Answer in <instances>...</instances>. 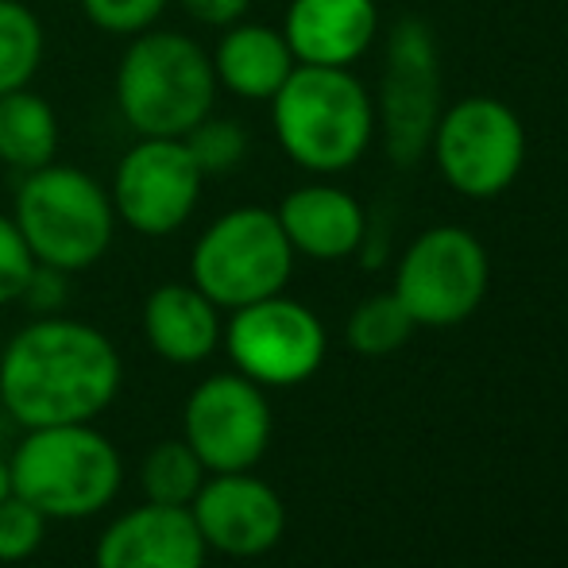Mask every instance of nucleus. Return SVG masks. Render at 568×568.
<instances>
[{
    "label": "nucleus",
    "instance_id": "obj_24",
    "mask_svg": "<svg viewBox=\"0 0 568 568\" xmlns=\"http://www.w3.org/2000/svg\"><path fill=\"white\" fill-rule=\"evenodd\" d=\"M43 538H47V518L28 499L8 491L0 499V565H20L28 557H36Z\"/></svg>",
    "mask_w": 568,
    "mask_h": 568
},
{
    "label": "nucleus",
    "instance_id": "obj_5",
    "mask_svg": "<svg viewBox=\"0 0 568 568\" xmlns=\"http://www.w3.org/2000/svg\"><path fill=\"white\" fill-rule=\"evenodd\" d=\"M12 221L20 225L36 263L54 271H90L105 260L116 236V210L109 186L70 163H47L23 174Z\"/></svg>",
    "mask_w": 568,
    "mask_h": 568
},
{
    "label": "nucleus",
    "instance_id": "obj_12",
    "mask_svg": "<svg viewBox=\"0 0 568 568\" xmlns=\"http://www.w3.org/2000/svg\"><path fill=\"white\" fill-rule=\"evenodd\" d=\"M182 442L205 471H252L271 445V406L260 383L240 372L202 379L182 410Z\"/></svg>",
    "mask_w": 568,
    "mask_h": 568
},
{
    "label": "nucleus",
    "instance_id": "obj_9",
    "mask_svg": "<svg viewBox=\"0 0 568 568\" xmlns=\"http://www.w3.org/2000/svg\"><path fill=\"white\" fill-rule=\"evenodd\" d=\"M491 263L468 229L437 225L406 247L395 275V298L406 306L414 325L445 329L468 322L487 298Z\"/></svg>",
    "mask_w": 568,
    "mask_h": 568
},
{
    "label": "nucleus",
    "instance_id": "obj_26",
    "mask_svg": "<svg viewBox=\"0 0 568 568\" xmlns=\"http://www.w3.org/2000/svg\"><path fill=\"white\" fill-rule=\"evenodd\" d=\"M31 271H36V255H31L28 240L12 221V213L0 210V306L20 302Z\"/></svg>",
    "mask_w": 568,
    "mask_h": 568
},
{
    "label": "nucleus",
    "instance_id": "obj_8",
    "mask_svg": "<svg viewBox=\"0 0 568 568\" xmlns=\"http://www.w3.org/2000/svg\"><path fill=\"white\" fill-rule=\"evenodd\" d=\"M442 120V62L426 20H398L387 36L383 82L375 98V132H383L395 166H414L429 151Z\"/></svg>",
    "mask_w": 568,
    "mask_h": 568
},
{
    "label": "nucleus",
    "instance_id": "obj_4",
    "mask_svg": "<svg viewBox=\"0 0 568 568\" xmlns=\"http://www.w3.org/2000/svg\"><path fill=\"white\" fill-rule=\"evenodd\" d=\"M12 491L51 523H82L116 499L124 464L116 445L90 422L23 429L8 456Z\"/></svg>",
    "mask_w": 568,
    "mask_h": 568
},
{
    "label": "nucleus",
    "instance_id": "obj_22",
    "mask_svg": "<svg viewBox=\"0 0 568 568\" xmlns=\"http://www.w3.org/2000/svg\"><path fill=\"white\" fill-rule=\"evenodd\" d=\"M410 333H414V317L406 314V306L395 298V291H390V294H375V298L359 302V306L352 310L344 337H348V344L359 356H390V352L410 341Z\"/></svg>",
    "mask_w": 568,
    "mask_h": 568
},
{
    "label": "nucleus",
    "instance_id": "obj_16",
    "mask_svg": "<svg viewBox=\"0 0 568 568\" xmlns=\"http://www.w3.org/2000/svg\"><path fill=\"white\" fill-rule=\"evenodd\" d=\"M275 217L291 240L294 255H306L317 263L348 260L364 244L367 232L364 205L333 182H306V186L291 190L278 202Z\"/></svg>",
    "mask_w": 568,
    "mask_h": 568
},
{
    "label": "nucleus",
    "instance_id": "obj_29",
    "mask_svg": "<svg viewBox=\"0 0 568 568\" xmlns=\"http://www.w3.org/2000/svg\"><path fill=\"white\" fill-rule=\"evenodd\" d=\"M8 491H12V476H8V460L0 456V499H4Z\"/></svg>",
    "mask_w": 568,
    "mask_h": 568
},
{
    "label": "nucleus",
    "instance_id": "obj_2",
    "mask_svg": "<svg viewBox=\"0 0 568 568\" xmlns=\"http://www.w3.org/2000/svg\"><path fill=\"white\" fill-rule=\"evenodd\" d=\"M267 105L283 155L310 174L352 171L375 140V98L352 67H294Z\"/></svg>",
    "mask_w": 568,
    "mask_h": 568
},
{
    "label": "nucleus",
    "instance_id": "obj_6",
    "mask_svg": "<svg viewBox=\"0 0 568 568\" xmlns=\"http://www.w3.org/2000/svg\"><path fill=\"white\" fill-rule=\"evenodd\" d=\"M294 271V247L275 210L236 205L210 221L190 252V283L217 310L252 306L283 294Z\"/></svg>",
    "mask_w": 568,
    "mask_h": 568
},
{
    "label": "nucleus",
    "instance_id": "obj_7",
    "mask_svg": "<svg viewBox=\"0 0 568 568\" xmlns=\"http://www.w3.org/2000/svg\"><path fill=\"white\" fill-rule=\"evenodd\" d=\"M434 163L442 179L456 194L499 197L515 186L526 163V128L515 109L499 98H460L456 105L442 109L434 128Z\"/></svg>",
    "mask_w": 568,
    "mask_h": 568
},
{
    "label": "nucleus",
    "instance_id": "obj_13",
    "mask_svg": "<svg viewBox=\"0 0 568 568\" xmlns=\"http://www.w3.org/2000/svg\"><path fill=\"white\" fill-rule=\"evenodd\" d=\"M205 546L225 557H263L286 530V507L278 491L252 471H213L190 503Z\"/></svg>",
    "mask_w": 568,
    "mask_h": 568
},
{
    "label": "nucleus",
    "instance_id": "obj_28",
    "mask_svg": "<svg viewBox=\"0 0 568 568\" xmlns=\"http://www.w3.org/2000/svg\"><path fill=\"white\" fill-rule=\"evenodd\" d=\"M171 4H179L182 12H186L194 23H202V28L221 31V28H229V23L244 20L252 0H171Z\"/></svg>",
    "mask_w": 568,
    "mask_h": 568
},
{
    "label": "nucleus",
    "instance_id": "obj_14",
    "mask_svg": "<svg viewBox=\"0 0 568 568\" xmlns=\"http://www.w3.org/2000/svg\"><path fill=\"white\" fill-rule=\"evenodd\" d=\"M205 546L190 507L140 503L113 518L98 541V568H205Z\"/></svg>",
    "mask_w": 568,
    "mask_h": 568
},
{
    "label": "nucleus",
    "instance_id": "obj_20",
    "mask_svg": "<svg viewBox=\"0 0 568 568\" xmlns=\"http://www.w3.org/2000/svg\"><path fill=\"white\" fill-rule=\"evenodd\" d=\"M43 51V20L23 0H0V93L36 82Z\"/></svg>",
    "mask_w": 568,
    "mask_h": 568
},
{
    "label": "nucleus",
    "instance_id": "obj_25",
    "mask_svg": "<svg viewBox=\"0 0 568 568\" xmlns=\"http://www.w3.org/2000/svg\"><path fill=\"white\" fill-rule=\"evenodd\" d=\"M82 16L98 31L116 39H132L140 31L155 28L159 16L171 8V0H78Z\"/></svg>",
    "mask_w": 568,
    "mask_h": 568
},
{
    "label": "nucleus",
    "instance_id": "obj_19",
    "mask_svg": "<svg viewBox=\"0 0 568 568\" xmlns=\"http://www.w3.org/2000/svg\"><path fill=\"white\" fill-rule=\"evenodd\" d=\"M62 124L54 105L31 85L12 93H0V163L20 174L59 159Z\"/></svg>",
    "mask_w": 568,
    "mask_h": 568
},
{
    "label": "nucleus",
    "instance_id": "obj_10",
    "mask_svg": "<svg viewBox=\"0 0 568 568\" xmlns=\"http://www.w3.org/2000/svg\"><path fill=\"white\" fill-rule=\"evenodd\" d=\"M205 174L190 159L182 140L135 135V143L116 159L109 197H113L116 225H128L135 236H174L186 229L202 202Z\"/></svg>",
    "mask_w": 568,
    "mask_h": 568
},
{
    "label": "nucleus",
    "instance_id": "obj_15",
    "mask_svg": "<svg viewBox=\"0 0 568 568\" xmlns=\"http://www.w3.org/2000/svg\"><path fill=\"white\" fill-rule=\"evenodd\" d=\"M283 36L298 67H352L379 36L375 0H291Z\"/></svg>",
    "mask_w": 568,
    "mask_h": 568
},
{
    "label": "nucleus",
    "instance_id": "obj_18",
    "mask_svg": "<svg viewBox=\"0 0 568 568\" xmlns=\"http://www.w3.org/2000/svg\"><path fill=\"white\" fill-rule=\"evenodd\" d=\"M210 62L217 74V90H229L240 101H271L298 67L283 28L252 20H236L221 28Z\"/></svg>",
    "mask_w": 568,
    "mask_h": 568
},
{
    "label": "nucleus",
    "instance_id": "obj_27",
    "mask_svg": "<svg viewBox=\"0 0 568 568\" xmlns=\"http://www.w3.org/2000/svg\"><path fill=\"white\" fill-rule=\"evenodd\" d=\"M67 271H54V267H43V263H36V271H31L28 286H23L20 302L23 306H31L39 317L47 314H59V306L67 302Z\"/></svg>",
    "mask_w": 568,
    "mask_h": 568
},
{
    "label": "nucleus",
    "instance_id": "obj_21",
    "mask_svg": "<svg viewBox=\"0 0 568 568\" xmlns=\"http://www.w3.org/2000/svg\"><path fill=\"white\" fill-rule=\"evenodd\" d=\"M205 464L186 442H159L151 445L140 464V487L148 503H163V507H190L194 495L205 484Z\"/></svg>",
    "mask_w": 568,
    "mask_h": 568
},
{
    "label": "nucleus",
    "instance_id": "obj_1",
    "mask_svg": "<svg viewBox=\"0 0 568 568\" xmlns=\"http://www.w3.org/2000/svg\"><path fill=\"white\" fill-rule=\"evenodd\" d=\"M120 379L116 344L78 317H36L0 352V403L23 429L93 422L113 406Z\"/></svg>",
    "mask_w": 568,
    "mask_h": 568
},
{
    "label": "nucleus",
    "instance_id": "obj_23",
    "mask_svg": "<svg viewBox=\"0 0 568 568\" xmlns=\"http://www.w3.org/2000/svg\"><path fill=\"white\" fill-rule=\"evenodd\" d=\"M182 143H186L190 159H194L197 171H202L205 179L232 174L240 163H244V155H247L244 124H240V120H232V116H217V113L197 120V124L190 128L186 135H182Z\"/></svg>",
    "mask_w": 568,
    "mask_h": 568
},
{
    "label": "nucleus",
    "instance_id": "obj_17",
    "mask_svg": "<svg viewBox=\"0 0 568 568\" xmlns=\"http://www.w3.org/2000/svg\"><path fill=\"white\" fill-rule=\"evenodd\" d=\"M221 310L194 283H163L143 302V337L159 359L194 367L221 348Z\"/></svg>",
    "mask_w": 568,
    "mask_h": 568
},
{
    "label": "nucleus",
    "instance_id": "obj_11",
    "mask_svg": "<svg viewBox=\"0 0 568 568\" xmlns=\"http://www.w3.org/2000/svg\"><path fill=\"white\" fill-rule=\"evenodd\" d=\"M221 344L240 375L260 387L306 383L325 359V325L302 302L271 294L252 306L232 310Z\"/></svg>",
    "mask_w": 568,
    "mask_h": 568
},
{
    "label": "nucleus",
    "instance_id": "obj_3",
    "mask_svg": "<svg viewBox=\"0 0 568 568\" xmlns=\"http://www.w3.org/2000/svg\"><path fill=\"white\" fill-rule=\"evenodd\" d=\"M116 113L135 135L182 140L213 113L217 74L197 39L171 28H148L128 39L113 78Z\"/></svg>",
    "mask_w": 568,
    "mask_h": 568
}]
</instances>
